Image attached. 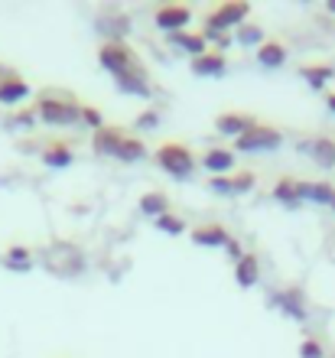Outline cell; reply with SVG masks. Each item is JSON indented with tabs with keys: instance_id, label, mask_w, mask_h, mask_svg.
Masks as SVG:
<instances>
[{
	"instance_id": "cell-1",
	"label": "cell",
	"mask_w": 335,
	"mask_h": 358,
	"mask_svg": "<svg viewBox=\"0 0 335 358\" xmlns=\"http://www.w3.org/2000/svg\"><path fill=\"white\" fill-rule=\"evenodd\" d=\"M98 59H101V66L121 82V88H131V92H140V94L150 92L147 69H143V62H140L137 52H134L127 43H121V39L104 43V46L98 49Z\"/></svg>"
},
{
	"instance_id": "cell-2",
	"label": "cell",
	"mask_w": 335,
	"mask_h": 358,
	"mask_svg": "<svg viewBox=\"0 0 335 358\" xmlns=\"http://www.w3.org/2000/svg\"><path fill=\"white\" fill-rule=\"evenodd\" d=\"M36 114L46 124H52V127H66V124H78L82 104L75 101L69 92L46 88V92H39V98H36Z\"/></svg>"
},
{
	"instance_id": "cell-3",
	"label": "cell",
	"mask_w": 335,
	"mask_h": 358,
	"mask_svg": "<svg viewBox=\"0 0 335 358\" xmlns=\"http://www.w3.org/2000/svg\"><path fill=\"white\" fill-rule=\"evenodd\" d=\"M94 150L98 153H111V157H117V160H140L143 153H147V147H143V141L140 137H134V134H127L124 127H98L94 131Z\"/></svg>"
},
{
	"instance_id": "cell-4",
	"label": "cell",
	"mask_w": 335,
	"mask_h": 358,
	"mask_svg": "<svg viewBox=\"0 0 335 358\" xmlns=\"http://www.w3.org/2000/svg\"><path fill=\"white\" fill-rule=\"evenodd\" d=\"M157 163L173 176H189L192 166H196V153L189 150L186 143L179 141H166L157 147Z\"/></svg>"
},
{
	"instance_id": "cell-5",
	"label": "cell",
	"mask_w": 335,
	"mask_h": 358,
	"mask_svg": "<svg viewBox=\"0 0 335 358\" xmlns=\"http://www.w3.org/2000/svg\"><path fill=\"white\" fill-rule=\"evenodd\" d=\"M280 143V131L277 127H270V124H254L251 131H244L234 147L238 150H270V147H277Z\"/></svg>"
},
{
	"instance_id": "cell-6",
	"label": "cell",
	"mask_w": 335,
	"mask_h": 358,
	"mask_svg": "<svg viewBox=\"0 0 335 358\" xmlns=\"http://www.w3.org/2000/svg\"><path fill=\"white\" fill-rule=\"evenodd\" d=\"M192 17V10L189 7H179V3H166V7H157L153 20H157L159 29H183Z\"/></svg>"
},
{
	"instance_id": "cell-7",
	"label": "cell",
	"mask_w": 335,
	"mask_h": 358,
	"mask_svg": "<svg viewBox=\"0 0 335 358\" xmlns=\"http://www.w3.org/2000/svg\"><path fill=\"white\" fill-rule=\"evenodd\" d=\"M244 17H248V3H222V7L208 17V27L212 29H231L234 23H241Z\"/></svg>"
},
{
	"instance_id": "cell-8",
	"label": "cell",
	"mask_w": 335,
	"mask_h": 358,
	"mask_svg": "<svg viewBox=\"0 0 335 358\" xmlns=\"http://www.w3.org/2000/svg\"><path fill=\"white\" fill-rule=\"evenodd\" d=\"M254 124H257V121H254L251 114H234V111H228V114H218L215 127H218V134H224V137H231V134H234V141H238L244 131H251Z\"/></svg>"
},
{
	"instance_id": "cell-9",
	"label": "cell",
	"mask_w": 335,
	"mask_h": 358,
	"mask_svg": "<svg viewBox=\"0 0 335 358\" xmlns=\"http://www.w3.org/2000/svg\"><path fill=\"white\" fill-rule=\"evenodd\" d=\"M27 94H29V85L20 76H3L0 78V101L3 104H17V101H23Z\"/></svg>"
},
{
	"instance_id": "cell-10",
	"label": "cell",
	"mask_w": 335,
	"mask_h": 358,
	"mask_svg": "<svg viewBox=\"0 0 335 358\" xmlns=\"http://www.w3.org/2000/svg\"><path fill=\"white\" fill-rule=\"evenodd\" d=\"M202 166L208 173H231L234 166H238V160H234L231 150H205Z\"/></svg>"
},
{
	"instance_id": "cell-11",
	"label": "cell",
	"mask_w": 335,
	"mask_h": 358,
	"mask_svg": "<svg viewBox=\"0 0 335 358\" xmlns=\"http://www.w3.org/2000/svg\"><path fill=\"white\" fill-rule=\"evenodd\" d=\"M192 69H196L199 76H215V72H222L224 69V56L222 52H215V49H208V52H202V56L192 59Z\"/></svg>"
},
{
	"instance_id": "cell-12",
	"label": "cell",
	"mask_w": 335,
	"mask_h": 358,
	"mask_svg": "<svg viewBox=\"0 0 335 358\" xmlns=\"http://www.w3.org/2000/svg\"><path fill=\"white\" fill-rule=\"evenodd\" d=\"M192 238H196L199 245H228V241H231V235H228L222 225H199L196 231H192Z\"/></svg>"
},
{
	"instance_id": "cell-13",
	"label": "cell",
	"mask_w": 335,
	"mask_h": 358,
	"mask_svg": "<svg viewBox=\"0 0 335 358\" xmlns=\"http://www.w3.org/2000/svg\"><path fill=\"white\" fill-rule=\"evenodd\" d=\"M299 196L313 199V202H329V206H332L335 186H329V182H299Z\"/></svg>"
},
{
	"instance_id": "cell-14",
	"label": "cell",
	"mask_w": 335,
	"mask_h": 358,
	"mask_svg": "<svg viewBox=\"0 0 335 358\" xmlns=\"http://www.w3.org/2000/svg\"><path fill=\"white\" fill-rule=\"evenodd\" d=\"M254 182V173H238V176H215L212 179V186L215 189H222V192H228V189H234V192H238V189H248Z\"/></svg>"
},
{
	"instance_id": "cell-15",
	"label": "cell",
	"mask_w": 335,
	"mask_h": 358,
	"mask_svg": "<svg viewBox=\"0 0 335 358\" xmlns=\"http://www.w3.org/2000/svg\"><path fill=\"white\" fill-rule=\"evenodd\" d=\"M257 56H261L264 66H277V62H283V56H287V46H283L280 39H270V43H264V46L257 49Z\"/></svg>"
},
{
	"instance_id": "cell-16",
	"label": "cell",
	"mask_w": 335,
	"mask_h": 358,
	"mask_svg": "<svg viewBox=\"0 0 335 358\" xmlns=\"http://www.w3.org/2000/svg\"><path fill=\"white\" fill-rule=\"evenodd\" d=\"M43 160L52 163V166H66V163L72 160V150H69V143L52 141V143L46 147V153H43Z\"/></svg>"
},
{
	"instance_id": "cell-17",
	"label": "cell",
	"mask_w": 335,
	"mask_h": 358,
	"mask_svg": "<svg viewBox=\"0 0 335 358\" xmlns=\"http://www.w3.org/2000/svg\"><path fill=\"white\" fill-rule=\"evenodd\" d=\"M140 208H143V212H150V215H166V212H169V199L163 196V192H150V196L140 199Z\"/></svg>"
},
{
	"instance_id": "cell-18",
	"label": "cell",
	"mask_w": 335,
	"mask_h": 358,
	"mask_svg": "<svg viewBox=\"0 0 335 358\" xmlns=\"http://www.w3.org/2000/svg\"><path fill=\"white\" fill-rule=\"evenodd\" d=\"M234 273H238V283H241V287H251V283L257 280V261H254V255H244Z\"/></svg>"
},
{
	"instance_id": "cell-19",
	"label": "cell",
	"mask_w": 335,
	"mask_h": 358,
	"mask_svg": "<svg viewBox=\"0 0 335 358\" xmlns=\"http://www.w3.org/2000/svg\"><path fill=\"white\" fill-rule=\"evenodd\" d=\"M273 196L283 199V202H297V199H303V196H299V182H297V179H280L277 189H273Z\"/></svg>"
},
{
	"instance_id": "cell-20",
	"label": "cell",
	"mask_w": 335,
	"mask_h": 358,
	"mask_svg": "<svg viewBox=\"0 0 335 358\" xmlns=\"http://www.w3.org/2000/svg\"><path fill=\"white\" fill-rule=\"evenodd\" d=\"M299 72H303V76H306L316 88H319V85H326L329 78H332V66H303Z\"/></svg>"
},
{
	"instance_id": "cell-21",
	"label": "cell",
	"mask_w": 335,
	"mask_h": 358,
	"mask_svg": "<svg viewBox=\"0 0 335 358\" xmlns=\"http://www.w3.org/2000/svg\"><path fill=\"white\" fill-rule=\"evenodd\" d=\"M27 261H29V251H27V248H13V251L7 255V267H29Z\"/></svg>"
},
{
	"instance_id": "cell-22",
	"label": "cell",
	"mask_w": 335,
	"mask_h": 358,
	"mask_svg": "<svg viewBox=\"0 0 335 358\" xmlns=\"http://www.w3.org/2000/svg\"><path fill=\"white\" fill-rule=\"evenodd\" d=\"M82 117L85 121H92L94 127H101V117H98V111H94L92 104H82Z\"/></svg>"
},
{
	"instance_id": "cell-23",
	"label": "cell",
	"mask_w": 335,
	"mask_h": 358,
	"mask_svg": "<svg viewBox=\"0 0 335 358\" xmlns=\"http://www.w3.org/2000/svg\"><path fill=\"white\" fill-rule=\"evenodd\" d=\"M159 225L166 228V231H183V218H169V215H163V218H159Z\"/></svg>"
},
{
	"instance_id": "cell-24",
	"label": "cell",
	"mask_w": 335,
	"mask_h": 358,
	"mask_svg": "<svg viewBox=\"0 0 335 358\" xmlns=\"http://www.w3.org/2000/svg\"><path fill=\"white\" fill-rule=\"evenodd\" d=\"M303 358H319V349L306 342V345H303Z\"/></svg>"
},
{
	"instance_id": "cell-25",
	"label": "cell",
	"mask_w": 335,
	"mask_h": 358,
	"mask_svg": "<svg viewBox=\"0 0 335 358\" xmlns=\"http://www.w3.org/2000/svg\"><path fill=\"white\" fill-rule=\"evenodd\" d=\"M329 104H332V111H335V92H329Z\"/></svg>"
},
{
	"instance_id": "cell-26",
	"label": "cell",
	"mask_w": 335,
	"mask_h": 358,
	"mask_svg": "<svg viewBox=\"0 0 335 358\" xmlns=\"http://www.w3.org/2000/svg\"><path fill=\"white\" fill-rule=\"evenodd\" d=\"M329 10H332V13H335V0H332V3H329Z\"/></svg>"
},
{
	"instance_id": "cell-27",
	"label": "cell",
	"mask_w": 335,
	"mask_h": 358,
	"mask_svg": "<svg viewBox=\"0 0 335 358\" xmlns=\"http://www.w3.org/2000/svg\"><path fill=\"white\" fill-rule=\"evenodd\" d=\"M332 208H335V199H332Z\"/></svg>"
}]
</instances>
